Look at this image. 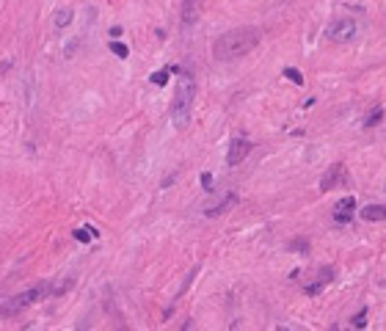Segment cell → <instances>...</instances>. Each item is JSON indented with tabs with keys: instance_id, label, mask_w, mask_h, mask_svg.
<instances>
[{
	"instance_id": "6da1fadb",
	"label": "cell",
	"mask_w": 386,
	"mask_h": 331,
	"mask_svg": "<svg viewBox=\"0 0 386 331\" xmlns=\"http://www.w3.org/2000/svg\"><path fill=\"white\" fill-rule=\"evenodd\" d=\"M259 28H235L229 34H223L215 42L213 52L218 61H229V58H240L246 52H251L259 44Z\"/></svg>"
},
{
	"instance_id": "7a4b0ae2",
	"label": "cell",
	"mask_w": 386,
	"mask_h": 331,
	"mask_svg": "<svg viewBox=\"0 0 386 331\" xmlns=\"http://www.w3.org/2000/svg\"><path fill=\"white\" fill-rule=\"evenodd\" d=\"M193 100H196V80H193V75L182 72L177 77V94H174V100H171V119L177 127H185L188 124Z\"/></svg>"
},
{
	"instance_id": "3957f363",
	"label": "cell",
	"mask_w": 386,
	"mask_h": 331,
	"mask_svg": "<svg viewBox=\"0 0 386 331\" xmlns=\"http://www.w3.org/2000/svg\"><path fill=\"white\" fill-rule=\"evenodd\" d=\"M47 293H50V284L42 281V284H36V287L25 290V293H19V296H14V298H9L6 304H0V314H17V312H22V309H28L31 304H36L39 298H44Z\"/></svg>"
},
{
	"instance_id": "277c9868",
	"label": "cell",
	"mask_w": 386,
	"mask_h": 331,
	"mask_svg": "<svg viewBox=\"0 0 386 331\" xmlns=\"http://www.w3.org/2000/svg\"><path fill=\"white\" fill-rule=\"evenodd\" d=\"M353 36H356V22L351 17H339L328 25V39L334 42H351Z\"/></svg>"
},
{
	"instance_id": "5b68a950",
	"label": "cell",
	"mask_w": 386,
	"mask_h": 331,
	"mask_svg": "<svg viewBox=\"0 0 386 331\" xmlns=\"http://www.w3.org/2000/svg\"><path fill=\"white\" fill-rule=\"evenodd\" d=\"M353 212H356V199H353V196H342V199L334 204L331 218H334L336 226H348V224L353 221Z\"/></svg>"
},
{
	"instance_id": "8992f818",
	"label": "cell",
	"mask_w": 386,
	"mask_h": 331,
	"mask_svg": "<svg viewBox=\"0 0 386 331\" xmlns=\"http://www.w3.org/2000/svg\"><path fill=\"white\" fill-rule=\"evenodd\" d=\"M345 182H348V169H345V163H334V166L323 174V179H320V191H334V188L345 185Z\"/></svg>"
},
{
	"instance_id": "52a82bcc",
	"label": "cell",
	"mask_w": 386,
	"mask_h": 331,
	"mask_svg": "<svg viewBox=\"0 0 386 331\" xmlns=\"http://www.w3.org/2000/svg\"><path fill=\"white\" fill-rule=\"evenodd\" d=\"M254 149V144H251L249 138H232V144H229V155H226V163L229 166H237V163H243L246 157H249V152Z\"/></svg>"
},
{
	"instance_id": "ba28073f",
	"label": "cell",
	"mask_w": 386,
	"mask_h": 331,
	"mask_svg": "<svg viewBox=\"0 0 386 331\" xmlns=\"http://www.w3.org/2000/svg\"><path fill=\"white\" fill-rule=\"evenodd\" d=\"M331 279H334V271L326 265V268H320V271H318V279L303 287V293H306V296H320V293H323V287H326Z\"/></svg>"
},
{
	"instance_id": "9c48e42d",
	"label": "cell",
	"mask_w": 386,
	"mask_h": 331,
	"mask_svg": "<svg viewBox=\"0 0 386 331\" xmlns=\"http://www.w3.org/2000/svg\"><path fill=\"white\" fill-rule=\"evenodd\" d=\"M235 202H237V193H232V191H229V193H223L221 199H218V202L210 204V207H207L204 212H207V215H221V212H226Z\"/></svg>"
},
{
	"instance_id": "30bf717a",
	"label": "cell",
	"mask_w": 386,
	"mask_h": 331,
	"mask_svg": "<svg viewBox=\"0 0 386 331\" xmlns=\"http://www.w3.org/2000/svg\"><path fill=\"white\" fill-rule=\"evenodd\" d=\"M384 204H367L364 210H361V218L364 221H384Z\"/></svg>"
},
{
	"instance_id": "8fae6325",
	"label": "cell",
	"mask_w": 386,
	"mask_h": 331,
	"mask_svg": "<svg viewBox=\"0 0 386 331\" xmlns=\"http://www.w3.org/2000/svg\"><path fill=\"white\" fill-rule=\"evenodd\" d=\"M180 9H182V19H185L188 25L193 19H199V14H201V6H199V3H182Z\"/></svg>"
},
{
	"instance_id": "7c38bea8",
	"label": "cell",
	"mask_w": 386,
	"mask_h": 331,
	"mask_svg": "<svg viewBox=\"0 0 386 331\" xmlns=\"http://www.w3.org/2000/svg\"><path fill=\"white\" fill-rule=\"evenodd\" d=\"M72 17H75V11L67 6V9H58V11H55V19H52V22H55V28L61 31V28H67L69 22H72Z\"/></svg>"
},
{
	"instance_id": "4fadbf2b",
	"label": "cell",
	"mask_w": 386,
	"mask_h": 331,
	"mask_svg": "<svg viewBox=\"0 0 386 331\" xmlns=\"http://www.w3.org/2000/svg\"><path fill=\"white\" fill-rule=\"evenodd\" d=\"M381 119H384V105H378V108L369 110L367 119H364V127H375V124H381Z\"/></svg>"
},
{
	"instance_id": "5bb4252c",
	"label": "cell",
	"mask_w": 386,
	"mask_h": 331,
	"mask_svg": "<svg viewBox=\"0 0 386 331\" xmlns=\"http://www.w3.org/2000/svg\"><path fill=\"white\" fill-rule=\"evenodd\" d=\"M72 235H75V240H80V243H88L91 238H97V232H94V229H75Z\"/></svg>"
},
{
	"instance_id": "9a60e30c",
	"label": "cell",
	"mask_w": 386,
	"mask_h": 331,
	"mask_svg": "<svg viewBox=\"0 0 386 331\" xmlns=\"http://www.w3.org/2000/svg\"><path fill=\"white\" fill-rule=\"evenodd\" d=\"M284 77H290V80H292L295 86H301V83H303V75H301V72H298L295 67H287V69H284Z\"/></svg>"
},
{
	"instance_id": "2e32d148",
	"label": "cell",
	"mask_w": 386,
	"mask_h": 331,
	"mask_svg": "<svg viewBox=\"0 0 386 331\" xmlns=\"http://www.w3.org/2000/svg\"><path fill=\"white\" fill-rule=\"evenodd\" d=\"M111 50L116 52L119 58H127V52H130V50H127V44H121V42H113V44H111Z\"/></svg>"
},
{
	"instance_id": "e0dca14e",
	"label": "cell",
	"mask_w": 386,
	"mask_h": 331,
	"mask_svg": "<svg viewBox=\"0 0 386 331\" xmlns=\"http://www.w3.org/2000/svg\"><path fill=\"white\" fill-rule=\"evenodd\" d=\"M152 83H157V86H166V83H168V72H166V69H160V72H154V75H152Z\"/></svg>"
},
{
	"instance_id": "ac0fdd59",
	"label": "cell",
	"mask_w": 386,
	"mask_h": 331,
	"mask_svg": "<svg viewBox=\"0 0 386 331\" xmlns=\"http://www.w3.org/2000/svg\"><path fill=\"white\" fill-rule=\"evenodd\" d=\"M290 248H292V251H309V240H303V238L292 240V243H290Z\"/></svg>"
},
{
	"instance_id": "d6986e66",
	"label": "cell",
	"mask_w": 386,
	"mask_h": 331,
	"mask_svg": "<svg viewBox=\"0 0 386 331\" xmlns=\"http://www.w3.org/2000/svg\"><path fill=\"white\" fill-rule=\"evenodd\" d=\"M364 323H367V309H361V312L353 317V326H356V329H364Z\"/></svg>"
},
{
	"instance_id": "ffe728a7",
	"label": "cell",
	"mask_w": 386,
	"mask_h": 331,
	"mask_svg": "<svg viewBox=\"0 0 386 331\" xmlns=\"http://www.w3.org/2000/svg\"><path fill=\"white\" fill-rule=\"evenodd\" d=\"M201 185H204V191H213V174H201Z\"/></svg>"
},
{
	"instance_id": "44dd1931",
	"label": "cell",
	"mask_w": 386,
	"mask_h": 331,
	"mask_svg": "<svg viewBox=\"0 0 386 331\" xmlns=\"http://www.w3.org/2000/svg\"><path fill=\"white\" fill-rule=\"evenodd\" d=\"M180 331H196V323H193V320H185V326H182Z\"/></svg>"
},
{
	"instance_id": "7402d4cb",
	"label": "cell",
	"mask_w": 386,
	"mask_h": 331,
	"mask_svg": "<svg viewBox=\"0 0 386 331\" xmlns=\"http://www.w3.org/2000/svg\"><path fill=\"white\" fill-rule=\"evenodd\" d=\"M116 331H127V329H124V323H121V320L116 323Z\"/></svg>"
},
{
	"instance_id": "603a6c76",
	"label": "cell",
	"mask_w": 386,
	"mask_h": 331,
	"mask_svg": "<svg viewBox=\"0 0 386 331\" xmlns=\"http://www.w3.org/2000/svg\"><path fill=\"white\" fill-rule=\"evenodd\" d=\"M279 331H290V329H279Z\"/></svg>"
}]
</instances>
